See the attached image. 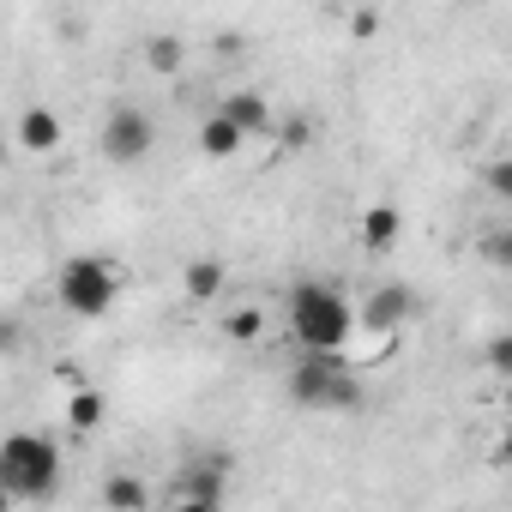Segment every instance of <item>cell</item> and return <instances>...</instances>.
<instances>
[{"instance_id": "1", "label": "cell", "mask_w": 512, "mask_h": 512, "mask_svg": "<svg viewBox=\"0 0 512 512\" xmlns=\"http://www.w3.org/2000/svg\"><path fill=\"white\" fill-rule=\"evenodd\" d=\"M290 332L308 356H344L350 332H356V314L344 308V296L320 278H302L290 290Z\"/></svg>"}, {"instance_id": "2", "label": "cell", "mask_w": 512, "mask_h": 512, "mask_svg": "<svg viewBox=\"0 0 512 512\" xmlns=\"http://www.w3.org/2000/svg\"><path fill=\"white\" fill-rule=\"evenodd\" d=\"M0 482H7L13 500H43L61 482V446L43 434H7L0 446Z\"/></svg>"}, {"instance_id": "3", "label": "cell", "mask_w": 512, "mask_h": 512, "mask_svg": "<svg viewBox=\"0 0 512 512\" xmlns=\"http://www.w3.org/2000/svg\"><path fill=\"white\" fill-rule=\"evenodd\" d=\"M290 398L308 410H350L362 392H356V374L344 356H302V368L290 374Z\"/></svg>"}, {"instance_id": "4", "label": "cell", "mask_w": 512, "mask_h": 512, "mask_svg": "<svg viewBox=\"0 0 512 512\" xmlns=\"http://www.w3.org/2000/svg\"><path fill=\"white\" fill-rule=\"evenodd\" d=\"M55 290H61V308H67V314L97 320V314L115 308V266L91 260V253H85V260H67L61 278H55Z\"/></svg>"}, {"instance_id": "5", "label": "cell", "mask_w": 512, "mask_h": 512, "mask_svg": "<svg viewBox=\"0 0 512 512\" xmlns=\"http://www.w3.org/2000/svg\"><path fill=\"white\" fill-rule=\"evenodd\" d=\"M151 145H157V127L145 109H133V103L109 109V121H103V157L109 163H139Z\"/></svg>"}, {"instance_id": "6", "label": "cell", "mask_w": 512, "mask_h": 512, "mask_svg": "<svg viewBox=\"0 0 512 512\" xmlns=\"http://www.w3.org/2000/svg\"><path fill=\"white\" fill-rule=\"evenodd\" d=\"M410 308H416V296L404 290V284H380L374 296H368V308H362V320L380 332V338H392L404 320H410Z\"/></svg>"}, {"instance_id": "7", "label": "cell", "mask_w": 512, "mask_h": 512, "mask_svg": "<svg viewBox=\"0 0 512 512\" xmlns=\"http://www.w3.org/2000/svg\"><path fill=\"white\" fill-rule=\"evenodd\" d=\"M217 115H229V121H235L247 139L272 127V109H266V97H260V91H229V97L217 103Z\"/></svg>"}, {"instance_id": "8", "label": "cell", "mask_w": 512, "mask_h": 512, "mask_svg": "<svg viewBox=\"0 0 512 512\" xmlns=\"http://www.w3.org/2000/svg\"><path fill=\"white\" fill-rule=\"evenodd\" d=\"M175 488H181V500H205V506H217V494H223V458H205V464H187Z\"/></svg>"}, {"instance_id": "9", "label": "cell", "mask_w": 512, "mask_h": 512, "mask_svg": "<svg viewBox=\"0 0 512 512\" xmlns=\"http://www.w3.org/2000/svg\"><path fill=\"white\" fill-rule=\"evenodd\" d=\"M19 145L37 151V157H49V151L61 145V121H55L49 109H25V115H19Z\"/></svg>"}, {"instance_id": "10", "label": "cell", "mask_w": 512, "mask_h": 512, "mask_svg": "<svg viewBox=\"0 0 512 512\" xmlns=\"http://www.w3.org/2000/svg\"><path fill=\"white\" fill-rule=\"evenodd\" d=\"M241 145H247V133H241L229 115H211V121L199 127V151H205V157H235Z\"/></svg>"}, {"instance_id": "11", "label": "cell", "mask_w": 512, "mask_h": 512, "mask_svg": "<svg viewBox=\"0 0 512 512\" xmlns=\"http://www.w3.org/2000/svg\"><path fill=\"white\" fill-rule=\"evenodd\" d=\"M398 229H404V217H398L392 205H368V211H362V247L386 253V247L398 241Z\"/></svg>"}, {"instance_id": "12", "label": "cell", "mask_w": 512, "mask_h": 512, "mask_svg": "<svg viewBox=\"0 0 512 512\" xmlns=\"http://www.w3.org/2000/svg\"><path fill=\"white\" fill-rule=\"evenodd\" d=\"M103 416H109V404H103V392H97V386H79V392L67 398V428H73V434H91Z\"/></svg>"}, {"instance_id": "13", "label": "cell", "mask_w": 512, "mask_h": 512, "mask_svg": "<svg viewBox=\"0 0 512 512\" xmlns=\"http://www.w3.org/2000/svg\"><path fill=\"white\" fill-rule=\"evenodd\" d=\"M103 500H109V512H145V500H151V488H145L139 476H127V470H115V476L103 482Z\"/></svg>"}, {"instance_id": "14", "label": "cell", "mask_w": 512, "mask_h": 512, "mask_svg": "<svg viewBox=\"0 0 512 512\" xmlns=\"http://www.w3.org/2000/svg\"><path fill=\"white\" fill-rule=\"evenodd\" d=\"M223 278H229V272H223L217 260H187V272H181V284H187L193 302H211V296L223 290Z\"/></svg>"}, {"instance_id": "15", "label": "cell", "mask_w": 512, "mask_h": 512, "mask_svg": "<svg viewBox=\"0 0 512 512\" xmlns=\"http://www.w3.org/2000/svg\"><path fill=\"white\" fill-rule=\"evenodd\" d=\"M145 61H151L157 73H175V67H181V37H151V43H145Z\"/></svg>"}, {"instance_id": "16", "label": "cell", "mask_w": 512, "mask_h": 512, "mask_svg": "<svg viewBox=\"0 0 512 512\" xmlns=\"http://www.w3.org/2000/svg\"><path fill=\"white\" fill-rule=\"evenodd\" d=\"M266 332V320H260V308H235L229 314V338H241V344H253V338H260Z\"/></svg>"}, {"instance_id": "17", "label": "cell", "mask_w": 512, "mask_h": 512, "mask_svg": "<svg viewBox=\"0 0 512 512\" xmlns=\"http://www.w3.org/2000/svg\"><path fill=\"white\" fill-rule=\"evenodd\" d=\"M488 368H494L500 380H512V332H494V338H488Z\"/></svg>"}, {"instance_id": "18", "label": "cell", "mask_w": 512, "mask_h": 512, "mask_svg": "<svg viewBox=\"0 0 512 512\" xmlns=\"http://www.w3.org/2000/svg\"><path fill=\"white\" fill-rule=\"evenodd\" d=\"M278 139H284L290 151H308V139H314V121H308V115H290V121L278 127Z\"/></svg>"}, {"instance_id": "19", "label": "cell", "mask_w": 512, "mask_h": 512, "mask_svg": "<svg viewBox=\"0 0 512 512\" xmlns=\"http://www.w3.org/2000/svg\"><path fill=\"white\" fill-rule=\"evenodd\" d=\"M482 253H488L494 266H506V272H512V229H494V235L482 241Z\"/></svg>"}, {"instance_id": "20", "label": "cell", "mask_w": 512, "mask_h": 512, "mask_svg": "<svg viewBox=\"0 0 512 512\" xmlns=\"http://www.w3.org/2000/svg\"><path fill=\"white\" fill-rule=\"evenodd\" d=\"M482 181H488V193L512 199V157H506V163H488V175H482Z\"/></svg>"}, {"instance_id": "21", "label": "cell", "mask_w": 512, "mask_h": 512, "mask_svg": "<svg viewBox=\"0 0 512 512\" xmlns=\"http://www.w3.org/2000/svg\"><path fill=\"white\" fill-rule=\"evenodd\" d=\"M500 464H506V470H512V428H506V434H500Z\"/></svg>"}, {"instance_id": "22", "label": "cell", "mask_w": 512, "mask_h": 512, "mask_svg": "<svg viewBox=\"0 0 512 512\" xmlns=\"http://www.w3.org/2000/svg\"><path fill=\"white\" fill-rule=\"evenodd\" d=\"M175 512H217V506H205V500H181Z\"/></svg>"}]
</instances>
